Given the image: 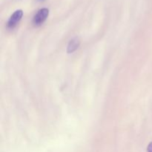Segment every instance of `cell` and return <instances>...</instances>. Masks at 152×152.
Here are the masks:
<instances>
[{
    "instance_id": "7a4b0ae2",
    "label": "cell",
    "mask_w": 152,
    "mask_h": 152,
    "mask_svg": "<svg viewBox=\"0 0 152 152\" xmlns=\"http://www.w3.org/2000/svg\"><path fill=\"white\" fill-rule=\"evenodd\" d=\"M22 16H23V11L21 9L16 10V11L13 12V13L10 16L8 21H7V28L9 29H13V28H15L16 26V25L19 23V21L21 20V19L22 18Z\"/></svg>"
},
{
    "instance_id": "3957f363",
    "label": "cell",
    "mask_w": 152,
    "mask_h": 152,
    "mask_svg": "<svg viewBox=\"0 0 152 152\" xmlns=\"http://www.w3.org/2000/svg\"><path fill=\"white\" fill-rule=\"evenodd\" d=\"M80 40L78 37H74L73 38L71 41L69 42L68 45V48H67V51L68 53H73V52L75 51L79 47H80Z\"/></svg>"
},
{
    "instance_id": "6da1fadb",
    "label": "cell",
    "mask_w": 152,
    "mask_h": 152,
    "mask_svg": "<svg viewBox=\"0 0 152 152\" xmlns=\"http://www.w3.org/2000/svg\"><path fill=\"white\" fill-rule=\"evenodd\" d=\"M49 15V10L47 7L39 9L33 18V23L35 26H39L47 19Z\"/></svg>"
},
{
    "instance_id": "5b68a950",
    "label": "cell",
    "mask_w": 152,
    "mask_h": 152,
    "mask_svg": "<svg viewBox=\"0 0 152 152\" xmlns=\"http://www.w3.org/2000/svg\"><path fill=\"white\" fill-rule=\"evenodd\" d=\"M38 1H43V0H38Z\"/></svg>"
},
{
    "instance_id": "277c9868",
    "label": "cell",
    "mask_w": 152,
    "mask_h": 152,
    "mask_svg": "<svg viewBox=\"0 0 152 152\" xmlns=\"http://www.w3.org/2000/svg\"><path fill=\"white\" fill-rule=\"evenodd\" d=\"M147 151L152 152V142H151L149 144H148V148H147Z\"/></svg>"
}]
</instances>
